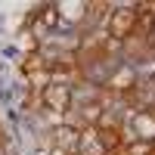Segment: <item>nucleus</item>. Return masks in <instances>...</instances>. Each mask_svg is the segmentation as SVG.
Listing matches in <instances>:
<instances>
[{"label": "nucleus", "mask_w": 155, "mask_h": 155, "mask_svg": "<svg viewBox=\"0 0 155 155\" xmlns=\"http://www.w3.org/2000/svg\"><path fill=\"white\" fill-rule=\"evenodd\" d=\"M118 155H152V143L149 140H130V143H124Z\"/></svg>", "instance_id": "0eeeda50"}, {"label": "nucleus", "mask_w": 155, "mask_h": 155, "mask_svg": "<svg viewBox=\"0 0 155 155\" xmlns=\"http://www.w3.org/2000/svg\"><path fill=\"white\" fill-rule=\"evenodd\" d=\"M71 155H81V152H71Z\"/></svg>", "instance_id": "9b49d317"}, {"label": "nucleus", "mask_w": 155, "mask_h": 155, "mask_svg": "<svg viewBox=\"0 0 155 155\" xmlns=\"http://www.w3.org/2000/svg\"><path fill=\"white\" fill-rule=\"evenodd\" d=\"M56 9H59V22H68V25H84L87 22V3H81V0L56 3Z\"/></svg>", "instance_id": "39448f33"}, {"label": "nucleus", "mask_w": 155, "mask_h": 155, "mask_svg": "<svg viewBox=\"0 0 155 155\" xmlns=\"http://www.w3.org/2000/svg\"><path fill=\"white\" fill-rule=\"evenodd\" d=\"M19 44H22V50H28V56H31V53H37V50H41V44H37L34 31H22V34H19Z\"/></svg>", "instance_id": "1a4fd4ad"}, {"label": "nucleus", "mask_w": 155, "mask_h": 155, "mask_svg": "<svg viewBox=\"0 0 155 155\" xmlns=\"http://www.w3.org/2000/svg\"><path fill=\"white\" fill-rule=\"evenodd\" d=\"M41 68H47V65H44V56H41V50H37V53H31V56H25V62H22V74H25V78L34 74V71H41Z\"/></svg>", "instance_id": "6e6552de"}, {"label": "nucleus", "mask_w": 155, "mask_h": 155, "mask_svg": "<svg viewBox=\"0 0 155 155\" xmlns=\"http://www.w3.org/2000/svg\"><path fill=\"white\" fill-rule=\"evenodd\" d=\"M78 152H81V155H106V149H102V143H99V130H96V127H84V130H81Z\"/></svg>", "instance_id": "423d86ee"}, {"label": "nucleus", "mask_w": 155, "mask_h": 155, "mask_svg": "<svg viewBox=\"0 0 155 155\" xmlns=\"http://www.w3.org/2000/svg\"><path fill=\"white\" fill-rule=\"evenodd\" d=\"M137 28V9L134 3H121V6H112L109 19H106V34L112 41H127Z\"/></svg>", "instance_id": "f257e3e1"}, {"label": "nucleus", "mask_w": 155, "mask_h": 155, "mask_svg": "<svg viewBox=\"0 0 155 155\" xmlns=\"http://www.w3.org/2000/svg\"><path fill=\"white\" fill-rule=\"evenodd\" d=\"M71 84H50L41 90V106H47V112L53 115H65L71 109Z\"/></svg>", "instance_id": "7ed1b4c3"}, {"label": "nucleus", "mask_w": 155, "mask_h": 155, "mask_svg": "<svg viewBox=\"0 0 155 155\" xmlns=\"http://www.w3.org/2000/svg\"><path fill=\"white\" fill-rule=\"evenodd\" d=\"M140 84V78H137V71H134V65L130 62H118V65H115L112 71H109V78L106 81H102V90H106V93H112L115 99H124L127 93H130V90Z\"/></svg>", "instance_id": "f03ea898"}, {"label": "nucleus", "mask_w": 155, "mask_h": 155, "mask_svg": "<svg viewBox=\"0 0 155 155\" xmlns=\"http://www.w3.org/2000/svg\"><path fill=\"white\" fill-rule=\"evenodd\" d=\"M50 155H71V152H65V149H56V146H53V149H50Z\"/></svg>", "instance_id": "9d476101"}, {"label": "nucleus", "mask_w": 155, "mask_h": 155, "mask_svg": "<svg viewBox=\"0 0 155 155\" xmlns=\"http://www.w3.org/2000/svg\"><path fill=\"white\" fill-rule=\"evenodd\" d=\"M78 140H81V130L71 124H59L53 127V146L65 149V152H78Z\"/></svg>", "instance_id": "20e7f679"}]
</instances>
